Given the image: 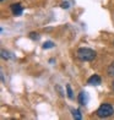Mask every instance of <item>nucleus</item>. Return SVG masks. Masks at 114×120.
Returning a JSON list of instances; mask_svg holds the SVG:
<instances>
[{"mask_svg": "<svg viewBox=\"0 0 114 120\" xmlns=\"http://www.w3.org/2000/svg\"><path fill=\"white\" fill-rule=\"evenodd\" d=\"M97 116L98 118H109L114 114V109L110 104H108V103H103V104L97 109Z\"/></svg>", "mask_w": 114, "mask_h": 120, "instance_id": "2", "label": "nucleus"}, {"mask_svg": "<svg viewBox=\"0 0 114 120\" xmlns=\"http://www.w3.org/2000/svg\"><path fill=\"white\" fill-rule=\"evenodd\" d=\"M10 9H11V12L15 16H21V15H22V12H23V9H22V6H21L20 3L12 4L11 6H10Z\"/></svg>", "mask_w": 114, "mask_h": 120, "instance_id": "3", "label": "nucleus"}, {"mask_svg": "<svg viewBox=\"0 0 114 120\" xmlns=\"http://www.w3.org/2000/svg\"><path fill=\"white\" fill-rule=\"evenodd\" d=\"M50 48H54V43L50 41H48L43 44V49H50Z\"/></svg>", "mask_w": 114, "mask_h": 120, "instance_id": "7", "label": "nucleus"}, {"mask_svg": "<svg viewBox=\"0 0 114 120\" xmlns=\"http://www.w3.org/2000/svg\"><path fill=\"white\" fill-rule=\"evenodd\" d=\"M66 92H68V97L70 99H72L74 94H72V90H71V87H70V85H66Z\"/></svg>", "mask_w": 114, "mask_h": 120, "instance_id": "8", "label": "nucleus"}, {"mask_svg": "<svg viewBox=\"0 0 114 120\" xmlns=\"http://www.w3.org/2000/svg\"><path fill=\"white\" fill-rule=\"evenodd\" d=\"M76 55L82 61H92L96 58V52L90 48H80L76 53Z\"/></svg>", "mask_w": 114, "mask_h": 120, "instance_id": "1", "label": "nucleus"}, {"mask_svg": "<svg viewBox=\"0 0 114 120\" xmlns=\"http://www.w3.org/2000/svg\"><path fill=\"white\" fill-rule=\"evenodd\" d=\"M113 20H114V12H113Z\"/></svg>", "mask_w": 114, "mask_h": 120, "instance_id": "13", "label": "nucleus"}, {"mask_svg": "<svg viewBox=\"0 0 114 120\" xmlns=\"http://www.w3.org/2000/svg\"><path fill=\"white\" fill-rule=\"evenodd\" d=\"M113 88H114V82H113Z\"/></svg>", "mask_w": 114, "mask_h": 120, "instance_id": "14", "label": "nucleus"}, {"mask_svg": "<svg viewBox=\"0 0 114 120\" xmlns=\"http://www.w3.org/2000/svg\"><path fill=\"white\" fill-rule=\"evenodd\" d=\"M0 1H5V0H0Z\"/></svg>", "mask_w": 114, "mask_h": 120, "instance_id": "15", "label": "nucleus"}, {"mask_svg": "<svg viewBox=\"0 0 114 120\" xmlns=\"http://www.w3.org/2000/svg\"><path fill=\"white\" fill-rule=\"evenodd\" d=\"M71 112H72L74 119H76V120H81V119H82V115H81V113H80L79 109H72Z\"/></svg>", "mask_w": 114, "mask_h": 120, "instance_id": "6", "label": "nucleus"}, {"mask_svg": "<svg viewBox=\"0 0 114 120\" xmlns=\"http://www.w3.org/2000/svg\"><path fill=\"white\" fill-rule=\"evenodd\" d=\"M61 8L63 9H69V3H63L61 4Z\"/></svg>", "mask_w": 114, "mask_h": 120, "instance_id": "12", "label": "nucleus"}, {"mask_svg": "<svg viewBox=\"0 0 114 120\" xmlns=\"http://www.w3.org/2000/svg\"><path fill=\"white\" fill-rule=\"evenodd\" d=\"M30 38H31V39H33V41H37L38 38H39V36H38V33H36V32H31V33H30Z\"/></svg>", "mask_w": 114, "mask_h": 120, "instance_id": "10", "label": "nucleus"}, {"mask_svg": "<svg viewBox=\"0 0 114 120\" xmlns=\"http://www.w3.org/2000/svg\"><path fill=\"white\" fill-rule=\"evenodd\" d=\"M87 83L90 86H98V85L102 83V79L99 77L98 75H92L91 77L87 80Z\"/></svg>", "mask_w": 114, "mask_h": 120, "instance_id": "4", "label": "nucleus"}, {"mask_svg": "<svg viewBox=\"0 0 114 120\" xmlns=\"http://www.w3.org/2000/svg\"><path fill=\"white\" fill-rule=\"evenodd\" d=\"M108 75H110V76H114V63L110 65L109 68H108Z\"/></svg>", "mask_w": 114, "mask_h": 120, "instance_id": "11", "label": "nucleus"}, {"mask_svg": "<svg viewBox=\"0 0 114 120\" xmlns=\"http://www.w3.org/2000/svg\"><path fill=\"white\" fill-rule=\"evenodd\" d=\"M77 101L81 105H86L87 104V96H86V93L84 91H81L80 93H79V98H77Z\"/></svg>", "mask_w": 114, "mask_h": 120, "instance_id": "5", "label": "nucleus"}, {"mask_svg": "<svg viewBox=\"0 0 114 120\" xmlns=\"http://www.w3.org/2000/svg\"><path fill=\"white\" fill-rule=\"evenodd\" d=\"M10 56H11V55H10V53H9V52H6L5 49H3V50H1V58L8 60V59H10Z\"/></svg>", "mask_w": 114, "mask_h": 120, "instance_id": "9", "label": "nucleus"}]
</instances>
